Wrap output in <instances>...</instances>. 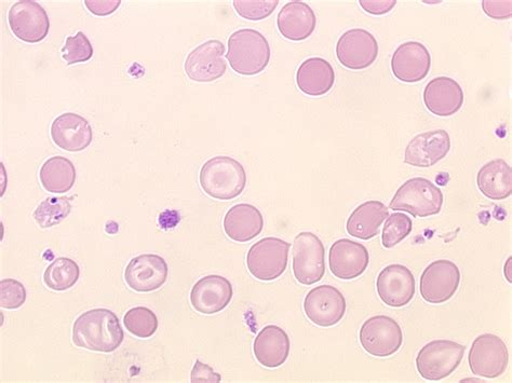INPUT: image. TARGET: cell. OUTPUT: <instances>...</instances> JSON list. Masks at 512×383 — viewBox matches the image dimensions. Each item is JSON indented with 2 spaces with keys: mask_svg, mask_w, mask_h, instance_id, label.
Here are the masks:
<instances>
[{
  "mask_svg": "<svg viewBox=\"0 0 512 383\" xmlns=\"http://www.w3.org/2000/svg\"><path fill=\"white\" fill-rule=\"evenodd\" d=\"M124 339L123 327L116 314L109 309L89 310L73 326V343L89 351L114 352L123 344Z\"/></svg>",
  "mask_w": 512,
  "mask_h": 383,
  "instance_id": "obj_1",
  "label": "cell"
},
{
  "mask_svg": "<svg viewBox=\"0 0 512 383\" xmlns=\"http://www.w3.org/2000/svg\"><path fill=\"white\" fill-rule=\"evenodd\" d=\"M199 181L202 190L209 197L227 201L239 197L245 190L247 173L236 159L218 156L202 166Z\"/></svg>",
  "mask_w": 512,
  "mask_h": 383,
  "instance_id": "obj_2",
  "label": "cell"
},
{
  "mask_svg": "<svg viewBox=\"0 0 512 383\" xmlns=\"http://www.w3.org/2000/svg\"><path fill=\"white\" fill-rule=\"evenodd\" d=\"M271 54L268 40L258 31L242 29L228 39L226 58L239 75L254 76L264 72Z\"/></svg>",
  "mask_w": 512,
  "mask_h": 383,
  "instance_id": "obj_3",
  "label": "cell"
},
{
  "mask_svg": "<svg viewBox=\"0 0 512 383\" xmlns=\"http://www.w3.org/2000/svg\"><path fill=\"white\" fill-rule=\"evenodd\" d=\"M442 205L441 189L424 177H414L397 190L389 208L425 218L439 214Z\"/></svg>",
  "mask_w": 512,
  "mask_h": 383,
  "instance_id": "obj_4",
  "label": "cell"
},
{
  "mask_svg": "<svg viewBox=\"0 0 512 383\" xmlns=\"http://www.w3.org/2000/svg\"><path fill=\"white\" fill-rule=\"evenodd\" d=\"M466 347L452 340L430 341L416 358L417 372L429 381H440L453 374L460 366Z\"/></svg>",
  "mask_w": 512,
  "mask_h": 383,
  "instance_id": "obj_5",
  "label": "cell"
},
{
  "mask_svg": "<svg viewBox=\"0 0 512 383\" xmlns=\"http://www.w3.org/2000/svg\"><path fill=\"white\" fill-rule=\"evenodd\" d=\"M291 244L279 238H265L251 246L247 266L251 275L260 281H274L288 266Z\"/></svg>",
  "mask_w": 512,
  "mask_h": 383,
  "instance_id": "obj_6",
  "label": "cell"
},
{
  "mask_svg": "<svg viewBox=\"0 0 512 383\" xmlns=\"http://www.w3.org/2000/svg\"><path fill=\"white\" fill-rule=\"evenodd\" d=\"M293 273L303 285H313L322 280L326 273V250L313 232H301L292 246Z\"/></svg>",
  "mask_w": 512,
  "mask_h": 383,
  "instance_id": "obj_7",
  "label": "cell"
},
{
  "mask_svg": "<svg viewBox=\"0 0 512 383\" xmlns=\"http://www.w3.org/2000/svg\"><path fill=\"white\" fill-rule=\"evenodd\" d=\"M359 340L362 348L372 357L388 358L401 348L403 333L393 318L376 316L363 323Z\"/></svg>",
  "mask_w": 512,
  "mask_h": 383,
  "instance_id": "obj_8",
  "label": "cell"
},
{
  "mask_svg": "<svg viewBox=\"0 0 512 383\" xmlns=\"http://www.w3.org/2000/svg\"><path fill=\"white\" fill-rule=\"evenodd\" d=\"M471 372L483 378L502 376L508 367L509 353L503 339L493 334L477 337L468 355Z\"/></svg>",
  "mask_w": 512,
  "mask_h": 383,
  "instance_id": "obj_9",
  "label": "cell"
},
{
  "mask_svg": "<svg viewBox=\"0 0 512 383\" xmlns=\"http://www.w3.org/2000/svg\"><path fill=\"white\" fill-rule=\"evenodd\" d=\"M461 271L451 261L440 259L424 270L420 291L425 302L433 305L447 303L458 290Z\"/></svg>",
  "mask_w": 512,
  "mask_h": 383,
  "instance_id": "obj_10",
  "label": "cell"
},
{
  "mask_svg": "<svg viewBox=\"0 0 512 383\" xmlns=\"http://www.w3.org/2000/svg\"><path fill=\"white\" fill-rule=\"evenodd\" d=\"M10 30L24 43L37 44L49 33L50 21L46 10L33 0H20L9 10Z\"/></svg>",
  "mask_w": 512,
  "mask_h": 383,
  "instance_id": "obj_11",
  "label": "cell"
},
{
  "mask_svg": "<svg viewBox=\"0 0 512 383\" xmlns=\"http://www.w3.org/2000/svg\"><path fill=\"white\" fill-rule=\"evenodd\" d=\"M306 317L320 327L340 323L346 313V299L332 285H320L309 292L304 300Z\"/></svg>",
  "mask_w": 512,
  "mask_h": 383,
  "instance_id": "obj_12",
  "label": "cell"
},
{
  "mask_svg": "<svg viewBox=\"0 0 512 383\" xmlns=\"http://www.w3.org/2000/svg\"><path fill=\"white\" fill-rule=\"evenodd\" d=\"M225 46L220 40H209L198 46L185 61L188 78L200 84H208L224 76L227 63L224 58Z\"/></svg>",
  "mask_w": 512,
  "mask_h": 383,
  "instance_id": "obj_13",
  "label": "cell"
},
{
  "mask_svg": "<svg viewBox=\"0 0 512 383\" xmlns=\"http://www.w3.org/2000/svg\"><path fill=\"white\" fill-rule=\"evenodd\" d=\"M379 56V44L368 31L353 29L344 33L336 45V57L349 70H366Z\"/></svg>",
  "mask_w": 512,
  "mask_h": 383,
  "instance_id": "obj_14",
  "label": "cell"
},
{
  "mask_svg": "<svg viewBox=\"0 0 512 383\" xmlns=\"http://www.w3.org/2000/svg\"><path fill=\"white\" fill-rule=\"evenodd\" d=\"M169 276L165 259L155 254H144L131 259L125 271V280L131 290L150 293L160 289Z\"/></svg>",
  "mask_w": 512,
  "mask_h": 383,
  "instance_id": "obj_15",
  "label": "cell"
},
{
  "mask_svg": "<svg viewBox=\"0 0 512 383\" xmlns=\"http://www.w3.org/2000/svg\"><path fill=\"white\" fill-rule=\"evenodd\" d=\"M376 290L384 304L402 308L407 306L415 295V278L406 266L389 265L377 277Z\"/></svg>",
  "mask_w": 512,
  "mask_h": 383,
  "instance_id": "obj_16",
  "label": "cell"
},
{
  "mask_svg": "<svg viewBox=\"0 0 512 383\" xmlns=\"http://www.w3.org/2000/svg\"><path fill=\"white\" fill-rule=\"evenodd\" d=\"M451 149L447 131L435 130L416 135L404 153V162L416 168L434 167L446 158Z\"/></svg>",
  "mask_w": 512,
  "mask_h": 383,
  "instance_id": "obj_17",
  "label": "cell"
},
{
  "mask_svg": "<svg viewBox=\"0 0 512 383\" xmlns=\"http://www.w3.org/2000/svg\"><path fill=\"white\" fill-rule=\"evenodd\" d=\"M370 255L365 245L341 239L331 246L329 265L333 275L341 280H354L367 270Z\"/></svg>",
  "mask_w": 512,
  "mask_h": 383,
  "instance_id": "obj_18",
  "label": "cell"
},
{
  "mask_svg": "<svg viewBox=\"0 0 512 383\" xmlns=\"http://www.w3.org/2000/svg\"><path fill=\"white\" fill-rule=\"evenodd\" d=\"M233 285L222 276L212 275L200 279L191 292L193 308L202 314L219 313L233 299Z\"/></svg>",
  "mask_w": 512,
  "mask_h": 383,
  "instance_id": "obj_19",
  "label": "cell"
},
{
  "mask_svg": "<svg viewBox=\"0 0 512 383\" xmlns=\"http://www.w3.org/2000/svg\"><path fill=\"white\" fill-rule=\"evenodd\" d=\"M431 57L428 49L419 41H408L400 45L392 59L395 77L407 84L425 79L430 71Z\"/></svg>",
  "mask_w": 512,
  "mask_h": 383,
  "instance_id": "obj_20",
  "label": "cell"
},
{
  "mask_svg": "<svg viewBox=\"0 0 512 383\" xmlns=\"http://www.w3.org/2000/svg\"><path fill=\"white\" fill-rule=\"evenodd\" d=\"M51 138L66 152L79 153L90 146L93 132L87 119L74 113H65L52 122Z\"/></svg>",
  "mask_w": 512,
  "mask_h": 383,
  "instance_id": "obj_21",
  "label": "cell"
},
{
  "mask_svg": "<svg viewBox=\"0 0 512 383\" xmlns=\"http://www.w3.org/2000/svg\"><path fill=\"white\" fill-rule=\"evenodd\" d=\"M424 103L431 114L439 117L455 115L464 104V91L449 77L430 80L424 90Z\"/></svg>",
  "mask_w": 512,
  "mask_h": 383,
  "instance_id": "obj_22",
  "label": "cell"
},
{
  "mask_svg": "<svg viewBox=\"0 0 512 383\" xmlns=\"http://www.w3.org/2000/svg\"><path fill=\"white\" fill-rule=\"evenodd\" d=\"M291 343L288 334L276 325H268L256 336L255 359L266 368H278L289 358Z\"/></svg>",
  "mask_w": 512,
  "mask_h": 383,
  "instance_id": "obj_23",
  "label": "cell"
},
{
  "mask_svg": "<svg viewBox=\"0 0 512 383\" xmlns=\"http://www.w3.org/2000/svg\"><path fill=\"white\" fill-rule=\"evenodd\" d=\"M278 30L292 41L311 37L316 30L317 18L314 10L306 3L294 0L282 7L277 18Z\"/></svg>",
  "mask_w": 512,
  "mask_h": 383,
  "instance_id": "obj_24",
  "label": "cell"
},
{
  "mask_svg": "<svg viewBox=\"0 0 512 383\" xmlns=\"http://www.w3.org/2000/svg\"><path fill=\"white\" fill-rule=\"evenodd\" d=\"M224 231L229 239L236 242H249L258 237L264 228V218L254 205L241 203L234 205L224 217Z\"/></svg>",
  "mask_w": 512,
  "mask_h": 383,
  "instance_id": "obj_25",
  "label": "cell"
},
{
  "mask_svg": "<svg viewBox=\"0 0 512 383\" xmlns=\"http://www.w3.org/2000/svg\"><path fill=\"white\" fill-rule=\"evenodd\" d=\"M335 73L332 65L322 58L304 61L296 74V84L309 97H321L334 86Z\"/></svg>",
  "mask_w": 512,
  "mask_h": 383,
  "instance_id": "obj_26",
  "label": "cell"
},
{
  "mask_svg": "<svg viewBox=\"0 0 512 383\" xmlns=\"http://www.w3.org/2000/svg\"><path fill=\"white\" fill-rule=\"evenodd\" d=\"M389 216L386 205L381 201H368L349 216L346 229L350 236L370 240L380 234V228Z\"/></svg>",
  "mask_w": 512,
  "mask_h": 383,
  "instance_id": "obj_27",
  "label": "cell"
},
{
  "mask_svg": "<svg viewBox=\"0 0 512 383\" xmlns=\"http://www.w3.org/2000/svg\"><path fill=\"white\" fill-rule=\"evenodd\" d=\"M477 184L485 197L505 200L512 194V169L504 159L492 160L480 169Z\"/></svg>",
  "mask_w": 512,
  "mask_h": 383,
  "instance_id": "obj_28",
  "label": "cell"
},
{
  "mask_svg": "<svg viewBox=\"0 0 512 383\" xmlns=\"http://www.w3.org/2000/svg\"><path fill=\"white\" fill-rule=\"evenodd\" d=\"M40 183L51 194H65L76 182L74 163L64 157L49 158L39 172Z\"/></svg>",
  "mask_w": 512,
  "mask_h": 383,
  "instance_id": "obj_29",
  "label": "cell"
},
{
  "mask_svg": "<svg viewBox=\"0 0 512 383\" xmlns=\"http://www.w3.org/2000/svg\"><path fill=\"white\" fill-rule=\"evenodd\" d=\"M80 269L71 258L59 257L45 271L44 282L50 290L64 292L78 282Z\"/></svg>",
  "mask_w": 512,
  "mask_h": 383,
  "instance_id": "obj_30",
  "label": "cell"
},
{
  "mask_svg": "<svg viewBox=\"0 0 512 383\" xmlns=\"http://www.w3.org/2000/svg\"><path fill=\"white\" fill-rule=\"evenodd\" d=\"M72 212V204L66 197H50L40 203L34 218L40 228L48 229L61 224Z\"/></svg>",
  "mask_w": 512,
  "mask_h": 383,
  "instance_id": "obj_31",
  "label": "cell"
},
{
  "mask_svg": "<svg viewBox=\"0 0 512 383\" xmlns=\"http://www.w3.org/2000/svg\"><path fill=\"white\" fill-rule=\"evenodd\" d=\"M124 323L130 334L141 339L152 337L158 328L156 314L146 307L130 309L125 314Z\"/></svg>",
  "mask_w": 512,
  "mask_h": 383,
  "instance_id": "obj_32",
  "label": "cell"
},
{
  "mask_svg": "<svg viewBox=\"0 0 512 383\" xmlns=\"http://www.w3.org/2000/svg\"><path fill=\"white\" fill-rule=\"evenodd\" d=\"M413 229L411 218L403 213L388 216L382 232V243L385 249H393L397 244L410 236Z\"/></svg>",
  "mask_w": 512,
  "mask_h": 383,
  "instance_id": "obj_33",
  "label": "cell"
},
{
  "mask_svg": "<svg viewBox=\"0 0 512 383\" xmlns=\"http://www.w3.org/2000/svg\"><path fill=\"white\" fill-rule=\"evenodd\" d=\"M92 57L93 47L89 38L83 32H78L75 36L66 38L65 45L62 48V58L67 65L85 63Z\"/></svg>",
  "mask_w": 512,
  "mask_h": 383,
  "instance_id": "obj_34",
  "label": "cell"
},
{
  "mask_svg": "<svg viewBox=\"0 0 512 383\" xmlns=\"http://www.w3.org/2000/svg\"><path fill=\"white\" fill-rule=\"evenodd\" d=\"M238 15L249 21H261L273 15L279 0H235Z\"/></svg>",
  "mask_w": 512,
  "mask_h": 383,
  "instance_id": "obj_35",
  "label": "cell"
},
{
  "mask_svg": "<svg viewBox=\"0 0 512 383\" xmlns=\"http://www.w3.org/2000/svg\"><path fill=\"white\" fill-rule=\"evenodd\" d=\"M28 293L24 285L15 279H5L0 282V306L4 309L15 310L21 308Z\"/></svg>",
  "mask_w": 512,
  "mask_h": 383,
  "instance_id": "obj_36",
  "label": "cell"
},
{
  "mask_svg": "<svg viewBox=\"0 0 512 383\" xmlns=\"http://www.w3.org/2000/svg\"><path fill=\"white\" fill-rule=\"evenodd\" d=\"M482 9L485 15L494 20H507L512 16L510 0H483Z\"/></svg>",
  "mask_w": 512,
  "mask_h": 383,
  "instance_id": "obj_37",
  "label": "cell"
},
{
  "mask_svg": "<svg viewBox=\"0 0 512 383\" xmlns=\"http://www.w3.org/2000/svg\"><path fill=\"white\" fill-rule=\"evenodd\" d=\"M85 6L94 16L112 15L121 5V0H85Z\"/></svg>",
  "mask_w": 512,
  "mask_h": 383,
  "instance_id": "obj_38",
  "label": "cell"
},
{
  "mask_svg": "<svg viewBox=\"0 0 512 383\" xmlns=\"http://www.w3.org/2000/svg\"><path fill=\"white\" fill-rule=\"evenodd\" d=\"M359 4L370 15L384 16L396 7L397 2L396 0H360Z\"/></svg>",
  "mask_w": 512,
  "mask_h": 383,
  "instance_id": "obj_39",
  "label": "cell"
},
{
  "mask_svg": "<svg viewBox=\"0 0 512 383\" xmlns=\"http://www.w3.org/2000/svg\"><path fill=\"white\" fill-rule=\"evenodd\" d=\"M222 376L213 371V368L207 364L196 361L192 371L191 381L193 383L200 382H221Z\"/></svg>",
  "mask_w": 512,
  "mask_h": 383,
  "instance_id": "obj_40",
  "label": "cell"
},
{
  "mask_svg": "<svg viewBox=\"0 0 512 383\" xmlns=\"http://www.w3.org/2000/svg\"><path fill=\"white\" fill-rule=\"evenodd\" d=\"M505 276L509 283H511V257L508 258V261L505 265Z\"/></svg>",
  "mask_w": 512,
  "mask_h": 383,
  "instance_id": "obj_41",
  "label": "cell"
}]
</instances>
